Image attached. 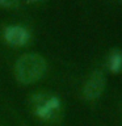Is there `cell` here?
Wrapping results in <instances>:
<instances>
[{
  "instance_id": "3957f363",
  "label": "cell",
  "mask_w": 122,
  "mask_h": 126,
  "mask_svg": "<svg viewBox=\"0 0 122 126\" xmlns=\"http://www.w3.org/2000/svg\"><path fill=\"white\" fill-rule=\"evenodd\" d=\"M106 85V76L105 74L100 70H94L91 72L88 79L85 80L83 85L81 96L87 101H96L98 100L105 91Z\"/></svg>"
},
{
  "instance_id": "52a82bcc",
  "label": "cell",
  "mask_w": 122,
  "mask_h": 126,
  "mask_svg": "<svg viewBox=\"0 0 122 126\" xmlns=\"http://www.w3.org/2000/svg\"><path fill=\"white\" fill-rule=\"evenodd\" d=\"M29 3H39V1H45V0H28Z\"/></svg>"
},
{
  "instance_id": "8992f818",
  "label": "cell",
  "mask_w": 122,
  "mask_h": 126,
  "mask_svg": "<svg viewBox=\"0 0 122 126\" xmlns=\"http://www.w3.org/2000/svg\"><path fill=\"white\" fill-rule=\"evenodd\" d=\"M0 7L7 9H16L20 7V0H0Z\"/></svg>"
},
{
  "instance_id": "7a4b0ae2",
  "label": "cell",
  "mask_w": 122,
  "mask_h": 126,
  "mask_svg": "<svg viewBox=\"0 0 122 126\" xmlns=\"http://www.w3.org/2000/svg\"><path fill=\"white\" fill-rule=\"evenodd\" d=\"M47 71L46 59L37 53L21 55L15 64V76L18 83L29 85L45 76Z\"/></svg>"
},
{
  "instance_id": "5b68a950",
  "label": "cell",
  "mask_w": 122,
  "mask_h": 126,
  "mask_svg": "<svg viewBox=\"0 0 122 126\" xmlns=\"http://www.w3.org/2000/svg\"><path fill=\"white\" fill-rule=\"evenodd\" d=\"M108 67L114 74L122 71V51L121 50L114 49L110 51V54L108 57Z\"/></svg>"
},
{
  "instance_id": "6da1fadb",
  "label": "cell",
  "mask_w": 122,
  "mask_h": 126,
  "mask_svg": "<svg viewBox=\"0 0 122 126\" xmlns=\"http://www.w3.org/2000/svg\"><path fill=\"white\" fill-rule=\"evenodd\" d=\"M31 114L43 125L58 126L63 120V104L58 94L39 91L30 98Z\"/></svg>"
},
{
  "instance_id": "277c9868",
  "label": "cell",
  "mask_w": 122,
  "mask_h": 126,
  "mask_svg": "<svg viewBox=\"0 0 122 126\" xmlns=\"http://www.w3.org/2000/svg\"><path fill=\"white\" fill-rule=\"evenodd\" d=\"M4 39L11 46H16V47L24 46L29 42L30 33L24 26L11 25V26H7L5 30H4Z\"/></svg>"
}]
</instances>
